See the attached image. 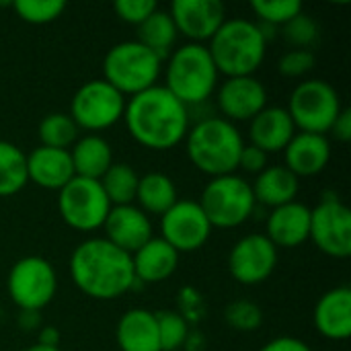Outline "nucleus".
Masks as SVG:
<instances>
[{
    "label": "nucleus",
    "mask_w": 351,
    "mask_h": 351,
    "mask_svg": "<svg viewBox=\"0 0 351 351\" xmlns=\"http://www.w3.org/2000/svg\"><path fill=\"white\" fill-rule=\"evenodd\" d=\"M251 10L257 14L261 25L278 29L290 23L304 8H302V2L298 0H253Z\"/></svg>",
    "instance_id": "nucleus-33"
},
{
    "label": "nucleus",
    "mask_w": 351,
    "mask_h": 351,
    "mask_svg": "<svg viewBox=\"0 0 351 351\" xmlns=\"http://www.w3.org/2000/svg\"><path fill=\"white\" fill-rule=\"evenodd\" d=\"M212 230L214 228L208 216L193 199H179L160 216V239L179 255L204 249L212 237Z\"/></svg>",
    "instance_id": "nucleus-14"
},
{
    "label": "nucleus",
    "mask_w": 351,
    "mask_h": 351,
    "mask_svg": "<svg viewBox=\"0 0 351 351\" xmlns=\"http://www.w3.org/2000/svg\"><path fill=\"white\" fill-rule=\"evenodd\" d=\"M259 351H313V348H311L306 341L298 339V337L280 335V337L269 339Z\"/></svg>",
    "instance_id": "nucleus-40"
},
{
    "label": "nucleus",
    "mask_w": 351,
    "mask_h": 351,
    "mask_svg": "<svg viewBox=\"0 0 351 351\" xmlns=\"http://www.w3.org/2000/svg\"><path fill=\"white\" fill-rule=\"evenodd\" d=\"M197 204L208 216L212 228L220 230H232L243 226L257 208L251 181L237 173L210 179Z\"/></svg>",
    "instance_id": "nucleus-7"
},
{
    "label": "nucleus",
    "mask_w": 351,
    "mask_h": 351,
    "mask_svg": "<svg viewBox=\"0 0 351 351\" xmlns=\"http://www.w3.org/2000/svg\"><path fill=\"white\" fill-rule=\"evenodd\" d=\"M125 97L103 78L86 80L76 88L70 101V117L78 130L99 134L123 119Z\"/></svg>",
    "instance_id": "nucleus-9"
},
{
    "label": "nucleus",
    "mask_w": 351,
    "mask_h": 351,
    "mask_svg": "<svg viewBox=\"0 0 351 351\" xmlns=\"http://www.w3.org/2000/svg\"><path fill=\"white\" fill-rule=\"evenodd\" d=\"M331 160V142L327 136L296 132L284 150V167L298 179L315 177L327 169Z\"/></svg>",
    "instance_id": "nucleus-21"
},
{
    "label": "nucleus",
    "mask_w": 351,
    "mask_h": 351,
    "mask_svg": "<svg viewBox=\"0 0 351 351\" xmlns=\"http://www.w3.org/2000/svg\"><path fill=\"white\" fill-rule=\"evenodd\" d=\"M179 253L160 237H152L132 255L136 284H162L179 267Z\"/></svg>",
    "instance_id": "nucleus-23"
},
{
    "label": "nucleus",
    "mask_w": 351,
    "mask_h": 351,
    "mask_svg": "<svg viewBox=\"0 0 351 351\" xmlns=\"http://www.w3.org/2000/svg\"><path fill=\"white\" fill-rule=\"evenodd\" d=\"M317 66V56L311 49H290L280 56L278 72L284 78H302Z\"/></svg>",
    "instance_id": "nucleus-37"
},
{
    "label": "nucleus",
    "mask_w": 351,
    "mask_h": 351,
    "mask_svg": "<svg viewBox=\"0 0 351 351\" xmlns=\"http://www.w3.org/2000/svg\"><path fill=\"white\" fill-rule=\"evenodd\" d=\"M39 146L70 150L72 144L80 138V130L68 113H47L37 125Z\"/></svg>",
    "instance_id": "nucleus-31"
},
{
    "label": "nucleus",
    "mask_w": 351,
    "mask_h": 351,
    "mask_svg": "<svg viewBox=\"0 0 351 351\" xmlns=\"http://www.w3.org/2000/svg\"><path fill=\"white\" fill-rule=\"evenodd\" d=\"M255 204L265 208H280L290 202H296L300 191V179L288 171L284 165H269L265 171H261L255 181L251 183Z\"/></svg>",
    "instance_id": "nucleus-25"
},
{
    "label": "nucleus",
    "mask_w": 351,
    "mask_h": 351,
    "mask_svg": "<svg viewBox=\"0 0 351 351\" xmlns=\"http://www.w3.org/2000/svg\"><path fill=\"white\" fill-rule=\"evenodd\" d=\"M308 241L327 257L348 259L351 255V212L337 195H327L311 208Z\"/></svg>",
    "instance_id": "nucleus-12"
},
{
    "label": "nucleus",
    "mask_w": 351,
    "mask_h": 351,
    "mask_svg": "<svg viewBox=\"0 0 351 351\" xmlns=\"http://www.w3.org/2000/svg\"><path fill=\"white\" fill-rule=\"evenodd\" d=\"M158 8V4L154 0H115L113 10L117 14V19H121L123 23L130 25H142L154 10Z\"/></svg>",
    "instance_id": "nucleus-38"
},
{
    "label": "nucleus",
    "mask_w": 351,
    "mask_h": 351,
    "mask_svg": "<svg viewBox=\"0 0 351 351\" xmlns=\"http://www.w3.org/2000/svg\"><path fill=\"white\" fill-rule=\"evenodd\" d=\"M154 315H156V325H158L160 351L183 350L191 335L187 317L181 315L179 311H158Z\"/></svg>",
    "instance_id": "nucleus-32"
},
{
    "label": "nucleus",
    "mask_w": 351,
    "mask_h": 351,
    "mask_svg": "<svg viewBox=\"0 0 351 351\" xmlns=\"http://www.w3.org/2000/svg\"><path fill=\"white\" fill-rule=\"evenodd\" d=\"M27 183V154L16 144L0 140V197L16 195Z\"/></svg>",
    "instance_id": "nucleus-29"
},
{
    "label": "nucleus",
    "mask_w": 351,
    "mask_h": 351,
    "mask_svg": "<svg viewBox=\"0 0 351 351\" xmlns=\"http://www.w3.org/2000/svg\"><path fill=\"white\" fill-rule=\"evenodd\" d=\"M140 175L128 162H113L107 173L99 179L111 208L113 206H130L136 202Z\"/></svg>",
    "instance_id": "nucleus-30"
},
{
    "label": "nucleus",
    "mask_w": 351,
    "mask_h": 351,
    "mask_svg": "<svg viewBox=\"0 0 351 351\" xmlns=\"http://www.w3.org/2000/svg\"><path fill=\"white\" fill-rule=\"evenodd\" d=\"M313 325L329 341H346L351 335V288L337 286L327 290L315 304Z\"/></svg>",
    "instance_id": "nucleus-19"
},
{
    "label": "nucleus",
    "mask_w": 351,
    "mask_h": 351,
    "mask_svg": "<svg viewBox=\"0 0 351 351\" xmlns=\"http://www.w3.org/2000/svg\"><path fill=\"white\" fill-rule=\"evenodd\" d=\"M343 105L335 86L323 78H308L294 86L286 111L298 132L327 136Z\"/></svg>",
    "instance_id": "nucleus-8"
},
{
    "label": "nucleus",
    "mask_w": 351,
    "mask_h": 351,
    "mask_svg": "<svg viewBox=\"0 0 351 351\" xmlns=\"http://www.w3.org/2000/svg\"><path fill=\"white\" fill-rule=\"evenodd\" d=\"M162 60L136 39L111 45L103 58V80L125 99L158 84Z\"/></svg>",
    "instance_id": "nucleus-6"
},
{
    "label": "nucleus",
    "mask_w": 351,
    "mask_h": 351,
    "mask_svg": "<svg viewBox=\"0 0 351 351\" xmlns=\"http://www.w3.org/2000/svg\"><path fill=\"white\" fill-rule=\"evenodd\" d=\"M224 321L239 333H253L263 325V311L251 300H232L224 308Z\"/></svg>",
    "instance_id": "nucleus-35"
},
{
    "label": "nucleus",
    "mask_w": 351,
    "mask_h": 351,
    "mask_svg": "<svg viewBox=\"0 0 351 351\" xmlns=\"http://www.w3.org/2000/svg\"><path fill=\"white\" fill-rule=\"evenodd\" d=\"M119 351H160L156 315L148 308L125 311L115 325Z\"/></svg>",
    "instance_id": "nucleus-24"
},
{
    "label": "nucleus",
    "mask_w": 351,
    "mask_h": 351,
    "mask_svg": "<svg viewBox=\"0 0 351 351\" xmlns=\"http://www.w3.org/2000/svg\"><path fill=\"white\" fill-rule=\"evenodd\" d=\"M280 253L263 232H251L239 239L228 253V274L241 286H259L267 282L278 267Z\"/></svg>",
    "instance_id": "nucleus-13"
},
{
    "label": "nucleus",
    "mask_w": 351,
    "mask_h": 351,
    "mask_svg": "<svg viewBox=\"0 0 351 351\" xmlns=\"http://www.w3.org/2000/svg\"><path fill=\"white\" fill-rule=\"evenodd\" d=\"M269 167V154H265L263 150H259L253 144H245L239 156V169H243L249 175H259L261 171H265Z\"/></svg>",
    "instance_id": "nucleus-39"
},
{
    "label": "nucleus",
    "mask_w": 351,
    "mask_h": 351,
    "mask_svg": "<svg viewBox=\"0 0 351 351\" xmlns=\"http://www.w3.org/2000/svg\"><path fill=\"white\" fill-rule=\"evenodd\" d=\"M109 210L111 204L101 183L95 179L74 177L58 191V212L66 226L76 232L88 234L101 230L109 216Z\"/></svg>",
    "instance_id": "nucleus-11"
},
{
    "label": "nucleus",
    "mask_w": 351,
    "mask_h": 351,
    "mask_svg": "<svg viewBox=\"0 0 351 351\" xmlns=\"http://www.w3.org/2000/svg\"><path fill=\"white\" fill-rule=\"evenodd\" d=\"M282 33L284 39L292 45V49H311L319 41L321 29L319 23L302 10L282 27Z\"/></svg>",
    "instance_id": "nucleus-36"
},
{
    "label": "nucleus",
    "mask_w": 351,
    "mask_h": 351,
    "mask_svg": "<svg viewBox=\"0 0 351 351\" xmlns=\"http://www.w3.org/2000/svg\"><path fill=\"white\" fill-rule=\"evenodd\" d=\"M335 136V140L339 142H350L351 140V109L350 107H343L341 113L337 115L335 123L331 125V132Z\"/></svg>",
    "instance_id": "nucleus-41"
},
{
    "label": "nucleus",
    "mask_w": 351,
    "mask_h": 351,
    "mask_svg": "<svg viewBox=\"0 0 351 351\" xmlns=\"http://www.w3.org/2000/svg\"><path fill=\"white\" fill-rule=\"evenodd\" d=\"M103 239H107L111 245H115L128 255H134L154 237L150 216H146L136 204L113 206L103 224Z\"/></svg>",
    "instance_id": "nucleus-17"
},
{
    "label": "nucleus",
    "mask_w": 351,
    "mask_h": 351,
    "mask_svg": "<svg viewBox=\"0 0 351 351\" xmlns=\"http://www.w3.org/2000/svg\"><path fill=\"white\" fill-rule=\"evenodd\" d=\"M177 202H179V191H177L175 181L169 175H165L160 171H150V173L140 177L134 204L146 216H158L160 218Z\"/></svg>",
    "instance_id": "nucleus-27"
},
{
    "label": "nucleus",
    "mask_w": 351,
    "mask_h": 351,
    "mask_svg": "<svg viewBox=\"0 0 351 351\" xmlns=\"http://www.w3.org/2000/svg\"><path fill=\"white\" fill-rule=\"evenodd\" d=\"M123 123L134 142L156 152L179 146L191 128L189 109L162 84L125 99Z\"/></svg>",
    "instance_id": "nucleus-1"
},
{
    "label": "nucleus",
    "mask_w": 351,
    "mask_h": 351,
    "mask_svg": "<svg viewBox=\"0 0 351 351\" xmlns=\"http://www.w3.org/2000/svg\"><path fill=\"white\" fill-rule=\"evenodd\" d=\"M12 10L29 25H47L62 16L66 10L64 0H14Z\"/></svg>",
    "instance_id": "nucleus-34"
},
{
    "label": "nucleus",
    "mask_w": 351,
    "mask_h": 351,
    "mask_svg": "<svg viewBox=\"0 0 351 351\" xmlns=\"http://www.w3.org/2000/svg\"><path fill=\"white\" fill-rule=\"evenodd\" d=\"M263 234L276 245L278 251L304 245L311 234V208L298 199L274 208L267 216Z\"/></svg>",
    "instance_id": "nucleus-18"
},
{
    "label": "nucleus",
    "mask_w": 351,
    "mask_h": 351,
    "mask_svg": "<svg viewBox=\"0 0 351 351\" xmlns=\"http://www.w3.org/2000/svg\"><path fill=\"white\" fill-rule=\"evenodd\" d=\"M68 269L74 286L93 300H117L136 286L132 255L103 237H90L76 245Z\"/></svg>",
    "instance_id": "nucleus-2"
},
{
    "label": "nucleus",
    "mask_w": 351,
    "mask_h": 351,
    "mask_svg": "<svg viewBox=\"0 0 351 351\" xmlns=\"http://www.w3.org/2000/svg\"><path fill=\"white\" fill-rule=\"evenodd\" d=\"M169 14L187 43L206 45L226 21V6L220 0H175Z\"/></svg>",
    "instance_id": "nucleus-16"
},
{
    "label": "nucleus",
    "mask_w": 351,
    "mask_h": 351,
    "mask_svg": "<svg viewBox=\"0 0 351 351\" xmlns=\"http://www.w3.org/2000/svg\"><path fill=\"white\" fill-rule=\"evenodd\" d=\"M60 339H62L60 331H58L56 327H51V325H47V327H41V331L37 333V343H39V346H47V348H60Z\"/></svg>",
    "instance_id": "nucleus-42"
},
{
    "label": "nucleus",
    "mask_w": 351,
    "mask_h": 351,
    "mask_svg": "<svg viewBox=\"0 0 351 351\" xmlns=\"http://www.w3.org/2000/svg\"><path fill=\"white\" fill-rule=\"evenodd\" d=\"M68 152L72 158L74 175L84 177V179L99 181L107 173V169L115 162L113 148L101 134L80 136Z\"/></svg>",
    "instance_id": "nucleus-26"
},
{
    "label": "nucleus",
    "mask_w": 351,
    "mask_h": 351,
    "mask_svg": "<svg viewBox=\"0 0 351 351\" xmlns=\"http://www.w3.org/2000/svg\"><path fill=\"white\" fill-rule=\"evenodd\" d=\"M206 47L224 78L255 76L265 62L267 39L255 21L237 16L226 19Z\"/></svg>",
    "instance_id": "nucleus-4"
},
{
    "label": "nucleus",
    "mask_w": 351,
    "mask_h": 351,
    "mask_svg": "<svg viewBox=\"0 0 351 351\" xmlns=\"http://www.w3.org/2000/svg\"><path fill=\"white\" fill-rule=\"evenodd\" d=\"M25 351H62V350H60V348H47V346H39V343H35V346L27 348Z\"/></svg>",
    "instance_id": "nucleus-44"
},
{
    "label": "nucleus",
    "mask_w": 351,
    "mask_h": 351,
    "mask_svg": "<svg viewBox=\"0 0 351 351\" xmlns=\"http://www.w3.org/2000/svg\"><path fill=\"white\" fill-rule=\"evenodd\" d=\"M218 111L230 123L251 121L259 111L267 107V88L255 76H234L218 82L216 88Z\"/></svg>",
    "instance_id": "nucleus-15"
},
{
    "label": "nucleus",
    "mask_w": 351,
    "mask_h": 351,
    "mask_svg": "<svg viewBox=\"0 0 351 351\" xmlns=\"http://www.w3.org/2000/svg\"><path fill=\"white\" fill-rule=\"evenodd\" d=\"M16 323H19L21 329L33 331V329H39V325H41V315L35 313V311H19Z\"/></svg>",
    "instance_id": "nucleus-43"
},
{
    "label": "nucleus",
    "mask_w": 351,
    "mask_h": 351,
    "mask_svg": "<svg viewBox=\"0 0 351 351\" xmlns=\"http://www.w3.org/2000/svg\"><path fill=\"white\" fill-rule=\"evenodd\" d=\"M177 27L169 14V10L156 8L142 25H138V39L144 47L154 51L162 62L171 56L177 43Z\"/></svg>",
    "instance_id": "nucleus-28"
},
{
    "label": "nucleus",
    "mask_w": 351,
    "mask_h": 351,
    "mask_svg": "<svg viewBox=\"0 0 351 351\" xmlns=\"http://www.w3.org/2000/svg\"><path fill=\"white\" fill-rule=\"evenodd\" d=\"M296 132L298 130L286 107L267 105L249 121V144L257 146L265 154L284 152Z\"/></svg>",
    "instance_id": "nucleus-20"
},
{
    "label": "nucleus",
    "mask_w": 351,
    "mask_h": 351,
    "mask_svg": "<svg viewBox=\"0 0 351 351\" xmlns=\"http://www.w3.org/2000/svg\"><path fill=\"white\" fill-rule=\"evenodd\" d=\"M218 70L206 45L183 43L165 60V88L187 109L199 107L218 88Z\"/></svg>",
    "instance_id": "nucleus-5"
},
{
    "label": "nucleus",
    "mask_w": 351,
    "mask_h": 351,
    "mask_svg": "<svg viewBox=\"0 0 351 351\" xmlns=\"http://www.w3.org/2000/svg\"><path fill=\"white\" fill-rule=\"evenodd\" d=\"M76 175L68 150L37 146L27 154V179L41 189L60 191Z\"/></svg>",
    "instance_id": "nucleus-22"
},
{
    "label": "nucleus",
    "mask_w": 351,
    "mask_h": 351,
    "mask_svg": "<svg viewBox=\"0 0 351 351\" xmlns=\"http://www.w3.org/2000/svg\"><path fill=\"white\" fill-rule=\"evenodd\" d=\"M6 292L19 311L41 313L56 298L58 274L45 257H21L8 271Z\"/></svg>",
    "instance_id": "nucleus-10"
},
{
    "label": "nucleus",
    "mask_w": 351,
    "mask_h": 351,
    "mask_svg": "<svg viewBox=\"0 0 351 351\" xmlns=\"http://www.w3.org/2000/svg\"><path fill=\"white\" fill-rule=\"evenodd\" d=\"M183 142L191 165L210 179L232 175L239 169V156L245 146L239 128L220 115L199 119L189 128Z\"/></svg>",
    "instance_id": "nucleus-3"
}]
</instances>
